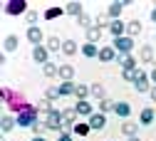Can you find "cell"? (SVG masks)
Returning a JSON list of instances; mask_svg holds the SVG:
<instances>
[{
  "label": "cell",
  "instance_id": "1",
  "mask_svg": "<svg viewBox=\"0 0 156 141\" xmlns=\"http://www.w3.org/2000/svg\"><path fill=\"white\" fill-rule=\"evenodd\" d=\"M3 12H8V15H27V3L25 0H5Z\"/></svg>",
  "mask_w": 156,
  "mask_h": 141
},
{
  "label": "cell",
  "instance_id": "2",
  "mask_svg": "<svg viewBox=\"0 0 156 141\" xmlns=\"http://www.w3.org/2000/svg\"><path fill=\"white\" fill-rule=\"evenodd\" d=\"M15 119H17V126H32V124H37V109L35 107H27L25 111H20Z\"/></svg>",
  "mask_w": 156,
  "mask_h": 141
},
{
  "label": "cell",
  "instance_id": "3",
  "mask_svg": "<svg viewBox=\"0 0 156 141\" xmlns=\"http://www.w3.org/2000/svg\"><path fill=\"white\" fill-rule=\"evenodd\" d=\"M112 47L119 52V55H129L131 50H134V37H129V35H124V37H116L114 42H112Z\"/></svg>",
  "mask_w": 156,
  "mask_h": 141
},
{
  "label": "cell",
  "instance_id": "4",
  "mask_svg": "<svg viewBox=\"0 0 156 141\" xmlns=\"http://www.w3.org/2000/svg\"><path fill=\"white\" fill-rule=\"evenodd\" d=\"M45 126L52 129V131H62V111L60 109H55L45 116Z\"/></svg>",
  "mask_w": 156,
  "mask_h": 141
},
{
  "label": "cell",
  "instance_id": "5",
  "mask_svg": "<svg viewBox=\"0 0 156 141\" xmlns=\"http://www.w3.org/2000/svg\"><path fill=\"white\" fill-rule=\"evenodd\" d=\"M32 59H35L37 65H47V62H50V50H47L45 45L32 47Z\"/></svg>",
  "mask_w": 156,
  "mask_h": 141
},
{
  "label": "cell",
  "instance_id": "6",
  "mask_svg": "<svg viewBox=\"0 0 156 141\" xmlns=\"http://www.w3.org/2000/svg\"><path fill=\"white\" fill-rule=\"evenodd\" d=\"M89 126H92V131H102V129L107 126V114L94 111V114L89 116Z\"/></svg>",
  "mask_w": 156,
  "mask_h": 141
},
{
  "label": "cell",
  "instance_id": "7",
  "mask_svg": "<svg viewBox=\"0 0 156 141\" xmlns=\"http://www.w3.org/2000/svg\"><path fill=\"white\" fill-rule=\"evenodd\" d=\"M151 87H154V84H151V79H149V72H141L139 79L134 82V89L141 92V94H144V92H151Z\"/></svg>",
  "mask_w": 156,
  "mask_h": 141
},
{
  "label": "cell",
  "instance_id": "8",
  "mask_svg": "<svg viewBox=\"0 0 156 141\" xmlns=\"http://www.w3.org/2000/svg\"><path fill=\"white\" fill-rule=\"evenodd\" d=\"M27 40L32 42V47H37V45H42V40H45V32L40 30V27H27Z\"/></svg>",
  "mask_w": 156,
  "mask_h": 141
},
{
  "label": "cell",
  "instance_id": "9",
  "mask_svg": "<svg viewBox=\"0 0 156 141\" xmlns=\"http://www.w3.org/2000/svg\"><path fill=\"white\" fill-rule=\"evenodd\" d=\"M65 12L67 15H74V17H82L84 15V5L80 3V0H69V3L65 5Z\"/></svg>",
  "mask_w": 156,
  "mask_h": 141
},
{
  "label": "cell",
  "instance_id": "10",
  "mask_svg": "<svg viewBox=\"0 0 156 141\" xmlns=\"http://www.w3.org/2000/svg\"><path fill=\"white\" fill-rule=\"evenodd\" d=\"M109 35H112L114 40H116V37H124V35H126V23H122V20H112Z\"/></svg>",
  "mask_w": 156,
  "mask_h": 141
},
{
  "label": "cell",
  "instance_id": "11",
  "mask_svg": "<svg viewBox=\"0 0 156 141\" xmlns=\"http://www.w3.org/2000/svg\"><path fill=\"white\" fill-rule=\"evenodd\" d=\"M116 57H119V52H116L112 45H107V47L99 50V57H97V59H99V62H114Z\"/></svg>",
  "mask_w": 156,
  "mask_h": 141
},
{
  "label": "cell",
  "instance_id": "12",
  "mask_svg": "<svg viewBox=\"0 0 156 141\" xmlns=\"http://www.w3.org/2000/svg\"><path fill=\"white\" fill-rule=\"evenodd\" d=\"M74 111H77V116H92L94 114V107L89 104V99H84V102H77L74 104Z\"/></svg>",
  "mask_w": 156,
  "mask_h": 141
},
{
  "label": "cell",
  "instance_id": "13",
  "mask_svg": "<svg viewBox=\"0 0 156 141\" xmlns=\"http://www.w3.org/2000/svg\"><path fill=\"white\" fill-rule=\"evenodd\" d=\"M154 119H156V109L144 107V109H141V114H139V122H141L144 126H151V124H154Z\"/></svg>",
  "mask_w": 156,
  "mask_h": 141
},
{
  "label": "cell",
  "instance_id": "14",
  "mask_svg": "<svg viewBox=\"0 0 156 141\" xmlns=\"http://www.w3.org/2000/svg\"><path fill=\"white\" fill-rule=\"evenodd\" d=\"M12 126H17V119L10 116V114H3V119H0V131H3V134H10Z\"/></svg>",
  "mask_w": 156,
  "mask_h": 141
},
{
  "label": "cell",
  "instance_id": "15",
  "mask_svg": "<svg viewBox=\"0 0 156 141\" xmlns=\"http://www.w3.org/2000/svg\"><path fill=\"white\" fill-rule=\"evenodd\" d=\"M116 62L122 65V69H136V57L129 52V55H119L116 57Z\"/></svg>",
  "mask_w": 156,
  "mask_h": 141
},
{
  "label": "cell",
  "instance_id": "16",
  "mask_svg": "<svg viewBox=\"0 0 156 141\" xmlns=\"http://www.w3.org/2000/svg\"><path fill=\"white\" fill-rule=\"evenodd\" d=\"M122 10H124V3H122V0H116V3H109V8H107V15H109L112 20H119Z\"/></svg>",
  "mask_w": 156,
  "mask_h": 141
},
{
  "label": "cell",
  "instance_id": "17",
  "mask_svg": "<svg viewBox=\"0 0 156 141\" xmlns=\"http://www.w3.org/2000/svg\"><path fill=\"white\" fill-rule=\"evenodd\" d=\"M114 114H116V116H122V119H129V114H131V104H129V102H116Z\"/></svg>",
  "mask_w": 156,
  "mask_h": 141
},
{
  "label": "cell",
  "instance_id": "18",
  "mask_svg": "<svg viewBox=\"0 0 156 141\" xmlns=\"http://www.w3.org/2000/svg\"><path fill=\"white\" fill-rule=\"evenodd\" d=\"M62 45H65V40H60L57 35H50L47 37V50L50 52H62Z\"/></svg>",
  "mask_w": 156,
  "mask_h": 141
},
{
  "label": "cell",
  "instance_id": "19",
  "mask_svg": "<svg viewBox=\"0 0 156 141\" xmlns=\"http://www.w3.org/2000/svg\"><path fill=\"white\" fill-rule=\"evenodd\" d=\"M60 15H67V12H65V8H60V5H52V8H47V10L42 12V17H45V20H57Z\"/></svg>",
  "mask_w": 156,
  "mask_h": 141
},
{
  "label": "cell",
  "instance_id": "20",
  "mask_svg": "<svg viewBox=\"0 0 156 141\" xmlns=\"http://www.w3.org/2000/svg\"><path fill=\"white\" fill-rule=\"evenodd\" d=\"M80 52H82L87 59H92V57H99V47H97V45H92V42H84V45L80 47Z\"/></svg>",
  "mask_w": 156,
  "mask_h": 141
},
{
  "label": "cell",
  "instance_id": "21",
  "mask_svg": "<svg viewBox=\"0 0 156 141\" xmlns=\"http://www.w3.org/2000/svg\"><path fill=\"white\" fill-rule=\"evenodd\" d=\"M139 59L146 62V65H151V62H154V47H151V45H144V47L139 50Z\"/></svg>",
  "mask_w": 156,
  "mask_h": 141
},
{
  "label": "cell",
  "instance_id": "22",
  "mask_svg": "<svg viewBox=\"0 0 156 141\" xmlns=\"http://www.w3.org/2000/svg\"><path fill=\"white\" fill-rule=\"evenodd\" d=\"M60 79L62 82H72L74 79V67L72 65H60Z\"/></svg>",
  "mask_w": 156,
  "mask_h": 141
},
{
  "label": "cell",
  "instance_id": "23",
  "mask_svg": "<svg viewBox=\"0 0 156 141\" xmlns=\"http://www.w3.org/2000/svg\"><path fill=\"white\" fill-rule=\"evenodd\" d=\"M141 30H144V25L139 23V20H131V23H126V35H129V37L141 35Z\"/></svg>",
  "mask_w": 156,
  "mask_h": 141
},
{
  "label": "cell",
  "instance_id": "24",
  "mask_svg": "<svg viewBox=\"0 0 156 141\" xmlns=\"http://www.w3.org/2000/svg\"><path fill=\"white\" fill-rule=\"evenodd\" d=\"M17 45H20L17 35H8V37L3 40V47H5V52H15V50H17Z\"/></svg>",
  "mask_w": 156,
  "mask_h": 141
},
{
  "label": "cell",
  "instance_id": "25",
  "mask_svg": "<svg viewBox=\"0 0 156 141\" xmlns=\"http://www.w3.org/2000/svg\"><path fill=\"white\" fill-rule=\"evenodd\" d=\"M89 94H92L94 99H99V102H102V99H107V92H104V84H99V82H94V84L89 87Z\"/></svg>",
  "mask_w": 156,
  "mask_h": 141
},
{
  "label": "cell",
  "instance_id": "26",
  "mask_svg": "<svg viewBox=\"0 0 156 141\" xmlns=\"http://www.w3.org/2000/svg\"><path fill=\"white\" fill-rule=\"evenodd\" d=\"M92 131V126H89V122H77L74 126H72V134H77V136H87Z\"/></svg>",
  "mask_w": 156,
  "mask_h": 141
},
{
  "label": "cell",
  "instance_id": "27",
  "mask_svg": "<svg viewBox=\"0 0 156 141\" xmlns=\"http://www.w3.org/2000/svg\"><path fill=\"white\" fill-rule=\"evenodd\" d=\"M136 131H139V124H134V122H124V124H122V134H124L126 139L136 136Z\"/></svg>",
  "mask_w": 156,
  "mask_h": 141
},
{
  "label": "cell",
  "instance_id": "28",
  "mask_svg": "<svg viewBox=\"0 0 156 141\" xmlns=\"http://www.w3.org/2000/svg\"><path fill=\"white\" fill-rule=\"evenodd\" d=\"M141 72H144V69H139V67H136V69H124V72H122V79H124V82H131V84H134L136 79H139Z\"/></svg>",
  "mask_w": 156,
  "mask_h": 141
},
{
  "label": "cell",
  "instance_id": "29",
  "mask_svg": "<svg viewBox=\"0 0 156 141\" xmlns=\"http://www.w3.org/2000/svg\"><path fill=\"white\" fill-rule=\"evenodd\" d=\"M77 52H80V47H77L74 40H65V45H62V55L72 57V55H77Z\"/></svg>",
  "mask_w": 156,
  "mask_h": 141
},
{
  "label": "cell",
  "instance_id": "30",
  "mask_svg": "<svg viewBox=\"0 0 156 141\" xmlns=\"http://www.w3.org/2000/svg\"><path fill=\"white\" fill-rule=\"evenodd\" d=\"M42 74H45L47 79L60 77V67H57V65H52V62H47V65H42Z\"/></svg>",
  "mask_w": 156,
  "mask_h": 141
},
{
  "label": "cell",
  "instance_id": "31",
  "mask_svg": "<svg viewBox=\"0 0 156 141\" xmlns=\"http://www.w3.org/2000/svg\"><path fill=\"white\" fill-rule=\"evenodd\" d=\"M99 37H102V30L97 27V25L87 30V42H92V45H97V42H99Z\"/></svg>",
  "mask_w": 156,
  "mask_h": 141
},
{
  "label": "cell",
  "instance_id": "32",
  "mask_svg": "<svg viewBox=\"0 0 156 141\" xmlns=\"http://www.w3.org/2000/svg\"><path fill=\"white\" fill-rule=\"evenodd\" d=\"M35 109H37V111H45V114H50V111H55V107H52V102H50V99H45V97H42L40 102L35 104Z\"/></svg>",
  "mask_w": 156,
  "mask_h": 141
},
{
  "label": "cell",
  "instance_id": "33",
  "mask_svg": "<svg viewBox=\"0 0 156 141\" xmlns=\"http://www.w3.org/2000/svg\"><path fill=\"white\" fill-rule=\"evenodd\" d=\"M74 97H77V102H84L87 97H92V94H89V87H87V84H77V92H74Z\"/></svg>",
  "mask_w": 156,
  "mask_h": 141
},
{
  "label": "cell",
  "instance_id": "34",
  "mask_svg": "<svg viewBox=\"0 0 156 141\" xmlns=\"http://www.w3.org/2000/svg\"><path fill=\"white\" fill-rule=\"evenodd\" d=\"M74 92H77V84H74V82H62V84H60V94H62V97H69V94H74Z\"/></svg>",
  "mask_w": 156,
  "mask_h": 141
},
{
  "label": "cell",
  "instance_id": "35",
  "mask_svg": "<svg viewBox=\"0 0 156 141\" xmlns=\"http://www.w3.org/2000/svg\"><path fill=\"white\" fill-rule=\"evenodd\" d=\"M94 25L99 27V30H104V27H109V25H112V17H109L107 12H104V15H97V20H94Z\"/></svg>",
  "mask_w": 156,
  "mask_h": 141
},
{
  "label": "cell",
  "instance_id": "36",
  "mask_svg": "<svg viewBox=\"0 0 156 141\" xmlns=\"http://www.w3.org/2000/svg\"><path fill=\"white\" fill-rule=\"evenodd\" d=\"M114 107H116V102H112V99H102V102H99V111H102V114L114 111Z\"/></svg>",
  "mask_w": 156,
  "mask_h": 141
},
{
  "label": "cell",
  "instance_id": "37",
  "mask_svg": "<svg viewBox=\"0 0 156 141\" xmlns=\"http://www.w3.org/2000/svg\"><path fill=\"white\" fill-rule=\"evenodd\" d=\"M37 20H40V12H35V10H27V15H25V23H27L30 27H35V25H37Z\"/></svg>",
  "mask_w": 156,
  "mask_h": 141
},
{
  "label": "cell",
  "instance_id": "38",
  "mask_svg": "<svg viewBox=\"0 0 156 141\" xmlns=\"http://www.w3.org/2000/svg\"><path fill=\"white\" fill-rule=\"evenodd\" d=\"M57 97H62V94H60V87H47V89H45V99H50V102H55Z\"/></svg>",
  "mask_w": 156,
  "mask_h": 141
},
{
  "label": "cell",
  "instance_id": "39",
  "mask_svg": "<svg viewBox=\"0 0 156 141\" xmlns=\"http://www.w3.org/2000/svg\"><path fill=\"white\" fill-rule=\"evenodd\" d=\"M77 23H80V27H84V30L94 27V23H92V17H89V15H82V17H77Z\"/></svg>",
  "mask_w": 156,
  "mask_h": 141
},
{
  "label": "cell",
  "instance_id": "40",
  "mask_svg": "<svg viewBox=\"0 0 156 141\" xmlns=\"http://www.w3.org/2000/svg\"><path fill=\"white\" fill-rule=\"evenodd\" d=\"M0 97H3V102H5V104H10V99H12L15 94H12V89H8V87H3V89H0Z\"/></svg>",
  "mask_w": 156,
  "mask_h": 141
},
{
  "label": "cell",
  "instance_id": "41",
  "mask_svg": "<svg viewBox=\"0 0 156 141\" xmlns=\"http://www.w3.org/2000/svg\"><path fill=\"white\" fill-rule=\"evenodd\" d=\"M30 129H32V131H35V136H42V131H45V129H47V126H45V122H37V124H32V126H30Z\"/></svg>",
  "mask_w": 156,
  "mask_h": 141
},
{
  "label": "cell",
  "instance_id": "42",
  "mask_svg": "<svg viewBox=\"0 0 156 141\" xmlns=\"http://www.w3.org/2000/svg\"><path fill=\"white\" fill-rule=\"evenodd\" d=\"M57 141H74V139H72V131H62Z\"/></svg>",
  "mask_w": 156,
  "mask_h": 141
},
{
  "label": "cell",
  "instance_id": "43",
  "mask_svg": "<svg viewBox=\"0 0 156 141\" xmlns=\"http://www.w3.org/2000/svg\"><path fill=\"white\" fill-rule=\"evenodd\" d=\"M149 79H151V84H156V67L149 72Z\"/></svg>",
  "mask_w": 156,
  "mask_h": 141
},
{
  "label": "cell",
  "instance_id": "44",
  "mask_svg": "<svg viewBox=\"0 0 156 141\" xmlns=\"http://www.w3.org/2000/svg\"><path fill=\"white\" fill-rule=\"evenodd\" d=\"M149 97H151V99H154V102H156V84L151 87V92H149Z\"/></svg>",
  "mask_w": 156,
  "mask_h": 141
},
{
  "label": "cell",
  "instance_id": "45",
  "mask_svg": "<svg viewBox=\"0 0 156 141\" xmlns=\"http://www.w3.org/2000/svg\"><path fill=\"white\" fill-rule=\"evenodd\" d=\"M149 17H151V23H156V5H154V10H151V15H149Z\"/></svg>",
  "mask_w": 156,
  "mask_h": 141
},
{
  "label": "cell",
  "instance_id": "46",
  "mask_svg": "<svg viewBox=\"0 0 156 141\" xmlns=\"http://www.w3.org/2000/svg\"><path fill=\"white\" fill-rule=\"evenodd\" d=\"M32 141H47L45 136H32Z\"/></svg>",
  "mask_w": 156,
  "mask_h": 141
},
{
  "label": "cell",
  "instance_id": "47",
  "mask_svg": "<svg viewBox=\"0 0 156 141\" xmlns=\"http://www.w3.org/2000/svg\"><path fill=\"white\" fill-rule=\"evenodd\" d=\"M126 141H139V136H131V139H126Z\"/></svg>",
  "mask_w": 156,
  "mask_h": 141
}]
</instances>
